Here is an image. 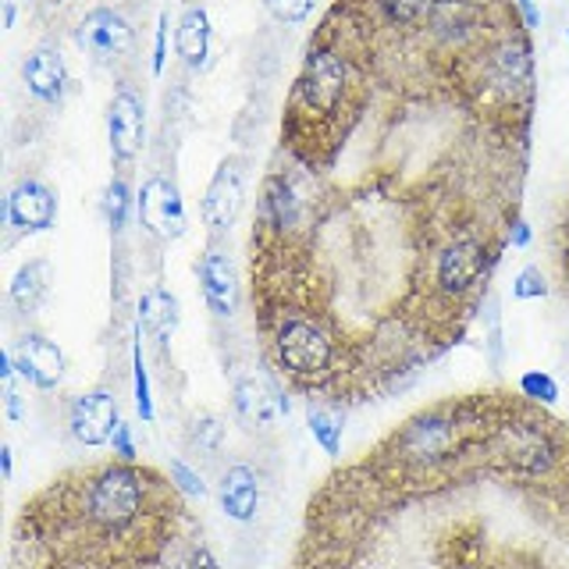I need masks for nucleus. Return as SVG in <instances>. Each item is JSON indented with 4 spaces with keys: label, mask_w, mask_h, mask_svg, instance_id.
<instances>
[{
    "label": "nucleus",
    "mask_w": 569,
    "mask_h": 569,
    "mask_svg": "<svg viewBox=\"0 0 569 569\" xmlns=\"http://www.w3.org/2000/svg\"><path fill=\"white\" fill-rule=\"evenodd\" d=\"M139 313H142V328H150L160 346H164L178 328V299L168 289H160V284L150 292H142Z\"/></svg>",
    "instance_id": "a211bd4d"
},
{
    "label": "nucleus",
    "mask_w": 569,
    "mask_h": 569,
    "mask_svg": "<svg viewBox=\"0 0 569 569\" xmlns=\"http://www.w3.org/2000/svg\"><path fill=\"white\" fill-rule=\"evenodd\" d=\"M431 0H373V11L381 14V22L391 29H417L423 22Z\"/></svg>",
    "instance_id": "6ab92c4d"
},
{
    "label": "nucleus",
    "mask_w": 569,
    "mask_h": 569,
    "mask_svg": "<svg viewBox=\"0 0 569 569\" xmlns=\"http://www.w3.org/2000/svg\"><path fill=\"white\" fill-rule=\"evenodd\" d=\"M174 50L178 58L186 61V68L200 71L207 64V53H210V18L203 8H189L182 14V22L174 29Z\"/></svg>",
    "instance_id": "dca6fc26"
},
{
    "label": "nucleus",
    "mask_w": 569,
    "mask_h": 569,
    "mask_svg": "<svg viewBox=\"0 0 569 569\" xmlns=\"http://www.w3.org/2000/svg\"><path fill=\"white\" fill-rule=\"evenodd\" d=\"M14 370L22 373L32 388L50 391V388H58L64 378V352L53 346L47 335L32 331L14 349Z\"/></svg>",
    "instance_id": "9b49d317"
},
{
    "label": "nucleus",
    "mask_w": 569,
    "mask_h": 569,
    "mask_svg": "<svg viewBox=\"0 0 569 569\" xmlns=\"http://www.w3.org/2000/svg\"><path fill=\"white\" fill-rule=\"evenodd\" d=\"M495 417L498 409L488 399L427 409V413L413 417L385 445L381 456H388L391 467H399L402 473H417V477L445 470L462 456L480 452Z\"/></svg>",
    "instance_id": "f257e3e1"
},
{
    "label": "nucleus",
    "mask_w": 569,
    "mask_h": 569,
    "mask_svg": "<svg viewBox=\"0 0 569 569\" xmlns=\"http://www.w3.org/2000/svg\"><path fill=\"white\" fill-rule=\"evenodd\" d=\"M0 467H4V477L11 480V449L4 445V452H0Z\"/></svg>",
    "instance_id": "72a5a7b5"
},
{
    "label": "nucleus",
    "mask_w": 569,
    "mask_h": 569,
    "mask_svg": "<svg viewBox=\"0 0 569 569\" xmlns=\"http://www.w3.org/2000/svg\"><path fill=\"white\" fill-rule=\"evenodd\" d=\"M246 200V174H242V160L239 157H224L218 171H213L207 196H203V224L213 236H224V231L236 228L239 213Z\"/></svg>",
    "instance_id": "423d86ee"
},
{
    "label": "nucleus",
    "mask_w": 569,
    "mask_h": 569,
    "mask_svg": "<svg viewBox=\"0 0 569 569\" xmlns=\"http://www.w3.org/2000/svg\"><path fill=\"white\" fill-rule=\"evenodd\" d=\"M118 423H121L118 420V399L103 388L86 391V396H79L68 409L71 435H76V441L89 445V449H100V445L111 441Z\"/></svg>",
    "instance_id": "1a4fd4ad"
},
{
    "label": "nucleus",
    "mask_w": 569,
    "mask_h": 569,
    "mask_svg": "<svg viewBox=\"0 0 569 569\" xmlns=\"http://www.w3.org/2000/svg\"><path fill=\"white\" fill-rule=\"evenodd\" d=\"M107 139L114 164H132L142 150V103L129 86H121L107 107Z\"/></svg>",
    "instance_id": "9d476101"
},
{
    "label": "nucleus",
    "mask_w": 569,
    "mask_h": 569,
    "mask_svg": "<svg viewBox=\"0 0 569 569\" xmlns=\"http://www.w3.org/2000/svg\"><path fill=\"white\" fill-rule=\"evenodd\" d=\"M200 289H203V302L213 317H231L236 313V302H239V278H236V267H231L228 253L221 249H207L200 257Z\"/></svg>",
    "instance_id": "f8f14e48"
},
{
    "label": "nucleus",
    "mask_w": 569,
    "mask_h": 569,
    "mask_svg": "<svg viewBox=\"0 0 569 569\" xmlns=\"http://www.w3.org/2000/svg\"><path fill=\"white\" fill-rule=\"evenodd\" d=\"M530 239H533L530 221H527V218H512V224H509V246H512V249H527Z\"/></svg>",
    "instance_id": "c756f323"
},
{
    "label": "nucleus",
    "mask_w": 569,
    "mask_h": 569,
    "mask_svg": "<svg viewBox=\"0 0 569 569\" xmlns=\"http://www.w3.org/2000/svg\"><path fill=\"white\" fill-rule=\"evenodd\" d=\"M480 456L512 477H545L559 462V441L538 417L520 409H498Z\"/></svg>",
    "instance_id": "7ed1b4c3"
},
{
    "label": "nucleus",
    "mask_w": 569,
    "mask_h": 569,
    "mask_svg": "<svg viewBox=\"0 0 569 569\" xmlns=\"http://www.w3.org/2000/svg\"><path fill=\"white\" fill-rule=\"evenodd\" d=\"M516 11H520L527 29H541V11L533 8V0H516Z\"/></svg>",
    "instance_id": "7c9ffc66"
},
{
    "label": "nucleus",
    "mask_w": 569,
    "mask_h": 569,
    "mask_svg": "<svg viewBox=\"0 0 569 569\" xmlns=\"http://www.w3.org/2000/svg\"><path fill=\"white\" fill-rule=\"evenodd\" d=\"M4 399H8V417H11V420H22V417H26V413H22V396L14 391V385H8Z\"/></svg>",
    "instance_id": "2f4dec72"
},
{
    "label": "nucleus",
    "mask_w": 569,
    "mask_h": 569,
    "mask_svg": "<svg viewBox=\"0 0 569 569\" xmlns=\"http://www.w3.org/2000/svg\"><path fill=\"white\" fill-rule=\"evenodd\" d=\"M22 82L40 103H61L68 93V64L58 47H36L22 61Z\"/></svg>",
    "instance_id": "ddd939ff"
},
{
    "label": "nucleus",
    "mask_w": 569,
    "mask_h": 569,
    "mask_svg": "<svg viewBox=\"0 0 569 569\" xmlns=\"http://www.w3.org/2000/svg\"><path fill=\"white\" fill-rule=\"evenodd\" d=\"M132 370H136V409L142 420H153V399H150V373L142 363V349H139V331H136V349H132Z\"/></svg>",
    "instance_id": "393cba45"
},
{
    "label": "nucleus",
    "mask_w": 569,
    "mask_h": 569,
    "mask_svg": "<svg viewBox=\"0 0 569 569\" xmlns=\"http://www.w3.org/2000/svg\"><path fill=\"white\" fill-rule=\"evenodd\" d=\"M231 406H236V413L246 423L260 427V431H271V427L281 420V413L289 417V409H292L289 399H281L274 388H267L257 378L236 381V388H231Z\"/></svg>",
    "instance_id": "4468645a"
},
{
    "label": "nucleus",
    "mask_w": 569,
    "mask_h": 569,
    "mask_svg": "<svg viewBox=\"0 0 569 569\" xmlns=\"http://www.w3.org/2000/svg\"><path fill=\"white\" fill-rule=\"evenodd\" d=\"M559 236H562V271H566V278H569V207H566V218H562Z\"/></svg>",
    "instance_id": "473e14b6"
},
{
    "label": "nucleus",
    "mask_w": 569,
    "mask_h": 569,
    "mask_svg": "<svg viewBox=\"0 0 569 569\" xmlns=\"http://www.w3.org/2000/svg\"><path fill=\"white\" fill-rule=\"evenodd\" d=\"M139 221L157 239H182L186 236V203L171 178H147L139 189Z\"/></svg>",
    "instance_id": "0eeeda50"
},
{
    "label": "nucleus",
    "mask_w": 569,
    "mask_h": 569,
    "mask_svg": "<svg viewBox=\"0 0 569 569\" xmlns=\"http://www.w3.org/2000/svg\"><path fill=\"white\" fill-rule=\"evenodd\" d=\"M218 498H221V509L224 516L239 523H249L257 516V506H260V480L249 467H231L224 477H221V488H218Z\"/></svg>",
    "instance_id": "2eb2a0df"
},
{
    "label": "nucleus",
    "mask_w": 569,
    "mask_h": 569,
    "mask_svg": "<svg viewBox=\"0 0 569 569\" xmlns=\"http://www.w3.org/2000/svg\"><path fill=\"white\" fill-rule=\"evenodd\" d=\"M566 40H569V29H566Z\"/></svg>",
    "instance_id": "c9c22d12"
},
{
    "label": "nucleus",
    "mask_w": 569,
    "mask_h": 569,
    "mask_svg": "<svg viewBox=\"0 0 569 569\" xmlns=\"http://www.w3.org/2000/svg\"><path fill=\"white\" fill-rule=\"evenodd\" d=\"M76 43L86 58H93L97 64H114L121 58H129L136 32L124 22V14L114 8H93L89 11L79 29H76Z\"/></svg>",
    "instance_id": "39448f33"
},
{
    "label": "nucleus",
    "mask_w": 569,
    "mask_h": 569,
    "mask_svg": "<svg viewBox=\"0 0 569 569\" xmlns=\"http://www.w3.org/2000/svg\"><path fill=\"white\" fill-rule=\"evenodd\" d=\"M4 221L18 231H26V236L50 231L53 221H58V192L43 186L40 178H22V182H14V189L8 192Z\"/></svg>",
    "instance_id": "6e6552de"
},
{
    "label": "nucleus",
    "mask_w": 569,
    "mask_h": 569,
    "mask_svg": "<svg viewBox=\"0 0 569 569\" xmlns=\"http://www.w3.org/2000/svg\"><path fill=\"white\" fill-rule=\"evenodd\" d=\"M263 331L271 335V356L284 378L299 388H328L342 378V346L335 331L313 313L289 310L263 320Z\"/></svg>",
    "instance_id": "f03ea898"
},
{
    "label": "nucleus",
    "mask_w": 569,
    "mask_h": 569,
    "mask_svg": "<svg viewBox=\"0 0 569 569\" xmlns=\"http://www.w3.org/2000/svg\"><path fill=\"white\" fill-rule=\"evenodd\" d=\"M111 445H114V456H118L121 462H132V459H136V441H132L129 423H118V431H114Z\"/></svg>",
    "instance_id": "c85d7f7f"
},
{
    "label": "nucleus",
    "mask_w": 569,
    "mask_h": 569,
    "mask_svg": "<svg viewBox=\"0 0 569 569\" xmlns=\"http://www.w3.org/2000/svg\"><path fill=\"white\" fill-rule=\"evenodd\" d=\"M263 8L271 11L274 22H281V26H299V22H307V18L313 14L317 0H263Z\"/></svg>",
    "instance_id": "b1692460"
},
{
    "label": "nucleus",
    "mask_w": 569,
    "mask_h": 569,
    "mask_svg": "<svg viewBox=\"0 0 569 569\" xmlns=\"http://www.w3.org/2000/svg\"><path fill=\"white\" fill-rule=\"evenodd\" d=\"M545 296H548V281L541 274V267H523V271L512 278V299L527 302V299H545Z\"/></svg>",
    "instance_id": "a878e982"
},
{
    "label": "nucleus",
    "mask_w": 569,
    "mask_h": 569,
    "mask_svg": "<svg viewBox=\"0 0 569 569\" xmlns=\"http://www.w3.org/2000/svg\"><path fill=\"white\" fill-rule=\"evenodd\" d=\"M520 396L538 402V406H556L559 402V385L548 370H527L520 378Z\"/></svg>",
    "instance_id": "5701e85b"
},
{
    "label": "nucleus",
    "mask_w": 569,
    "mask_h": 569,
    "mask_svg": "<svg viewBox=\"0 0 569 569\" xmlns=\"http://www.w3.org/2000/svg\"><path fill=\"white\" fill-rule=\"evenodd\" d=\"M168 61V14L157 18V36H153V76L164 71Z\"/></svg>",
    "instance_id": "cd10ccee"
},
{
    "label": "nucleus",
    "mask_w": 569,
    "mask_h": 569,
    "mask_svg": "<svg viewBox=\"0 0 569 569\" xmlns=\"http://www.w3.org/2000/svg\"><path fill=\"white\" fill-rule=\"evenodd\" d=\"M224 420L221 417H213V413H200L192 423H189V441H192V449L196 452H203V456H218L224 449Z\"/></svg>",
    "instance_id": "aec40b11"
},
{
    "label": "nucleus",
    "mask_w": 569,
    "mask_h": 569,
    "mask_svg": "<svg viewBox=\"0 0 569 569\" xmlns=\"http://www.w3.org/2000/svg\"><path fill=\"white\" fill-rule=\"evenodd\" d=\"M103 213H107V224H111L114 236H121L124 224H129V213H132V189L124 178H111V186L103 192Z\"/></svg>",
    "instance_id": "4be33fe9"
},
{
    "label": "nucleus",
    "mask_w": 569,
    "mask_h": 569,
    "mask_svg": "<svg viewBox=\"0 0 569 569\" xmlns=\"http://www.w3.org/2000/svg\"><path fill=\"white\" fill-rule=\"evenodd\" d=\"M171 485H174L178 491L192 495V498H203V495H207V485H203V477L196 473L192 467H186L182 459H171Z\"/></svg>",
    "instance_id": "bb28decb"
},
{
    "label": "nucleus",
    "mask_w": 569,
    "mask_h": 569,
    "mask_svg": "<svg viewBox=\"0 0 569 569\" xmlns=\"http://www.w3.org/2000/svg\"><path fill=\"white\" fill-rule=\"evenodd\" d=\"M47 4H58V0H47Z\"/></svg>",
    "instance_id": "f704fd0d"
},
{
    "label": "nucleus",
    "mask_w": 569,
    "mask_h": 569,
    "mask_svg": "<svg viewBox=\"0 0 569 569\" xmlns=\"http://www.w3.org/2000/svg\"><path fill=\"white\" fill-rule=\"evenodd\" d=\"M307 423H310L313 441H317L328 456H338V452H342V423H338L335 413H328L325 406H313V402H310Z\"/></svg>",
    "instance_id": "412c9836"
},
{
    "label": "nucleus",
    "mask_w": 569,
    "mask_h": 569,
    "mask_svg": "<svg viewBox=\"0 0 569 569\" xmlns=\"http://www.w3.org/2000/svg\"><path fill=\"white\" fill-rule=\"evenodd\" d=\"M495 253L498 249L485 236H477L473 228L456 231V236L445 239L431 260L435 302H441V307H449V310H456L459 302H467L480 289V281L488 278Z\"/></svg>",
    "instance_id": "20e7f679"
},
{
    "label": "nucleus",
    "mask_w": 569,
    "mask_h": 569,
    "mask_svg": "<svg viewBox=\"0 0 569 569\" xmlns=\"http://www.w3.org/2000/svg\"><path fill=\"white\" fill-rule=\"evenodd\" d=\"M50 292V263L47 260H29L14 271L11 278V302L22 313H32Z\"/></svg>",
    "instance_id": "f3484780"
}]
</instances>
